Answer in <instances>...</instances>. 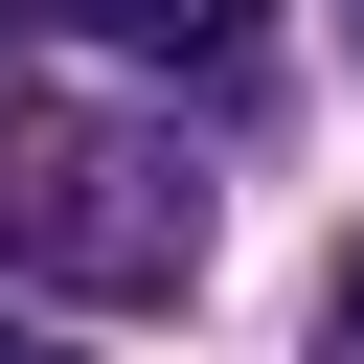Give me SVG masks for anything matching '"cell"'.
Returning a JSON list of instances; mask_svg holds the SVG:
<instances>
[{"instance_id": "1", "label": "cell", "mask_w": 364, "mask_h": 364, "mask_svg": "<svg viewBox=\"0 0 364 364\" xmlns=\"http://www.w3.org/2000/svg\"><path fill=\"white\" fill-rule=\"evenodd\" d=\"M0 273H23V296H91V318L182 296V273H205V159H182L159 114L0 91Z\"/></svg>"}, {"instance_id": "2", "label": "cell", "mask_w": 364, "mask_h": 364, "mask_svg": "<svg viewBox=\"0 0 364 364\" xmlns=\"http://www.w3.org/2000/svg\"><path fill=\"white\" fill-rule=\"evenodd\" d=\"M68 23H91V46H159V68H228V46H250V0H68Z\"/></svg>"}, {"instance_id": "3", "label": "cell", "mask_w": 364, "mask_h": 364, "mask_svg": "<svg viewBox=\"0 0 364 364\" xmlns=\"http://www.w3.org/2000/svg\"><path fill=\"white\" fill-rule=\"evenodd\" d=\"M318 364H364V318H318Z\"/></svg>"}, {"instance_id": "4", "label": "cell", "mask_w": 364, "mask_h": 364, "mask_svg": "<svg viewBox=\"0 0 364 364\" xmlns=\"http://www.w3.org/2000/svg\"><path fill=\"white\" fill-rule=\"evenodd\" d=\"M0 364H46V341H23V318H0Z\"/></svg>"}, {"instance_id": "5", "label": "cell", "mask_w": 364, "mask_h": 364, "mask_svg": "<svg viewBox=\"0 0 364 364\" xmlns=\"http://www.w3.org/2000/svg\"><path fill=\"white\" fill-rule=\"evenodd\" d=\"M341 318H364V250H341Z\"/></svg>"}, {"instance_id": "6", "label": "cell", "mask_w": 364, "mask_h": 364, "mask_svg": "<svg viewBox=\"0 0 364 364\" xmlns=\"http://www.w3.org/2000/svg\"><path fill=\"white\" fill-rule=\"evenodd\" d=\"M341 46H364V0H341Z\"/></svg>"}]
</instances>
